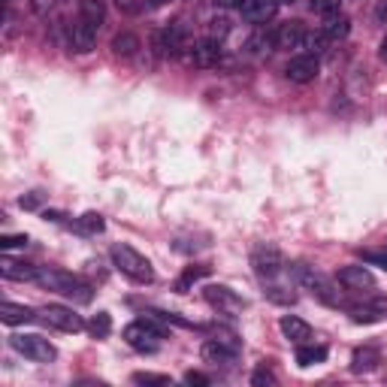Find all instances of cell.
Wrapping results in <instances>:
<instances>
[{"mask_svg":"<svg viewBox=\"0 0 387 387\" xmlns=\"http://www.w3.org/2000/svg\"><path fill=\"white\" fill-rule=\"evenodd\" d=\"M115 6L121 9V12H130V16H133V12H139V0H115Z\"/></svg>","mask_w":387,"mask_h":387,"instance_id":"f35d334b","label":"cell"},{"mask_svg":"<svg viewBox=\"0 0 387 387\" xmlns=\"http://www.w3.org/2000/svg\"><path fill=\"white\" fill-rule=\"evenodd\" d=\"M28 245V236L24 233H6V236H0V248H24Z\"/></svg>","mask_w":387,"mask_h":387,"instance_id":"836d02e7","label":"cell"},{"mask_svg":"<svg viewBox=\"0 0 387 387\" xmlns=\"http://www.w3.org/2000/svg\"><path fill=\"white\" fill-rule=\"evenodd\" d=\"M137 48H142V43H139V36H137V33H130V31L118 33L115 40H112V52H115L118 58H130V55H137Z\"/></svg>","mask_w":387,"mask_h":387,"instance_id":"603a6c76","label":"cell"},{"mask_svg":"<svg viewBox=\"0 0 387 387\" xmlns=\"http://www.w3.org/2000/svg\"><path fill=\"white\" fill-rule=\"evenodd\" d=\"M363 263H369V266H378V270L387 272V242L378 248H366L363 251Z\"/></svg>","mask_w":387,"mask_h":387,"instance_id":"83f0119b","label":"cell"},{"mask_svg":"<svg viewBox=\"0 0 387 387\" xmlns=\"http://www.w3.org/2000/svg\"><path fill=\"white\" fill-rule=\"evenodd\" d=\"M348 314H351V321L354 324H378V321L387 318V299L375 297L369 302H360V306H351Z\"/></svg>","mask_w":387,"mask_h":387,"instance_id":"4fadbf2b","label":"cell"},{"mask_svg":"<svg viewBox=\"0 0 387 387\" xmlns=\"http://www.w3.org/2000/svg\"><path fill=\"white\" fill-rule=\"evenodd\" d=\"M43 321H46L48 327H55V330H60V333H82L85 327H88L73 309H67V306H55V302L43 309Z\"/></svg>","mask_w":387,"mask_h":387,"instance_id":"9c48e42d","label":"cell"},{"mask_svg":"<svg viewBox=\"0 0 387 387\" xmlns=\"http://www.w3.org/2000/svg\"><path fill=\"white\" fill-rule=\"evenodd\" d=\"M318 73H321V64H318V58L309 55V52H302V55H294L287 60V67H285V76L290 82H297V85H309L318 79Z\"/></svg>","mask_w":387,"mask_h":387,"instance_id":"30bf717a","label":"cell"},{"mask_svg":"<svg viewBox=\"0 0 387 387\" xmlns=\"http://www.w3.org/2000/svg\"><path fill=\"white\" fill-rule=\"evenodd\" d=\"M133 384H161V387H166V384H173V381H169V375H154V372H137V375H133Z\"/></svg>","mask_w":387,"mask_h":387,"instance_id":"d6a6232c","label":"cell"},{"mask_svg":"<svg viewBox=\"0 0 387 387\" xmlns=\"http://www.w3.org/2000/svg\"><path fill=\"white\" fill-rule=\"evenodd\" d=\"M266 294V299H272V302H278V306H290L297 297H294V290H287V287H278V285H270L263 290Z\"/></svg>","mask_w":387,"mask_h":387,"instance_id":"4dcf8cb0","label":"cell"},{"mask_svg":"<svg viewBox=\"0 0 387 387\" xmlns=\"http://www.w3.org/2000/svg\"><path fill=\"white\" fill-rule=\"evenodd\" d=\"M378 363H381V354L375 348H357L354 357H351V372L366 375V372H372L375 366H378Z\"/></svg>","mask_w":387,"mask_h":387,"instance_id":"7402d4cb","label":"cell"},{"mask_svg":"<svg viewBox=\"0 0 387 387\" xmlns=\"http://www.w3.org/2000/svg\"><path fill=\"white\" fill-rule=\"evenodd\" d=\"M109 258H112L115 263V270L121 275H127L130 282H137V285H152L154 282V270H152V263L145 254H139L137 248H130V245H112L109 248Z\"/></svg>","mask_w":387,"mask_h":387,"instance_id":"7a4b0ae2","label":"cell"},{"mask_svg":"<svg viewBox=\"0 0 387 387\" xmlns=\"http://www.w3.org/2000/svg\"><path fill=\"white\" fill-rule=\"evenodd\" d=\"M302 40H306V31H302L299 21H282L272 31L275 48H285V52H290V48H302Z\"/></svg>","mask_w":387,"mask_h":387,"instance_id":"5bb4252c","label":"cell"},{"mask_svg":"<svg viewBox=\"0 0 387 387\" xmlns=\"http://www.w3.org/2000/svg\"><path fill=\"white\" fill-rule=\"evenodd\" d=\"M378 58H381L384 64H387V36H384V40H381V46H378Z\"/></svg>","mask_w":387,"mask_h":387,"instance_id":"7bdbcfd3","label":"cell"},{"mask_svg":"<svg viewBox=\"0 0 387 387\" xmlns=\"http://www.w3.org/2000/svg\"><path fill=\"white\" fill-rule=\"evenodd\" d=\"M152 4H154V6H166V4H169V0H152Z\"/></svg>","mask_w":387,"mask_h":387,"instance_id":"f6af8a7d","label":"cell"},{"mask_svg":"<svg viewBox=\"0 0 387 387\" xmlns=\"http://www.w3.org/2000/svg\"><path fill=\"white\" fill-rule=\"evenodd\" d=\"M375 21L387 24V0H378V4H375Z\"/></svg>","mask_w":387,"mask_h":387,"instance_id":"60d3db41","label":"cell"},{"mask_svg":"<svg viewBox=\"0 0 387 387\" xmlns=\"http://www.w3.org/2000/svg\"><path fill=\"white\" fill-rule=\"evenodd\" d=\"M324 360H327V348L324 345H306V342H302L297 348V363H299V366H318V363H324Z\"/></svg>","mask_w":387,"mask_h":387,"instance_id":"cb8c5ba5","label":"cell"},{"mask_svg":"<svg viewBox=\"0 0 387 387\" xmlns=\"http://www.w3.org/2000/svg\"><path fill=\"white\" fill-rule=\"evenodd\" d=\"M36 285H43L48 290H58V294L73 297V299H79V302H88L91 299V285L88 282H82V278L73 275V272L52 270V266H40V272H36Z\"/></svg>","mask_w":387,"mask_h":387,"instance_id":"3957f363","label":"cell"},{"mask_svg":"<svg viewBox=\"0 0 387 387\" xmlns=\"http://www.w3.org/2000/svg\"><path fill=\"white\" fill-rule=\"evenodd\" d=\"M154 48L161 58H176L181 55V48H188V28L185 21H173L169 28L154 33Z\"/></svg>","mask_w":387,"mask_h":387,"instance_id":"ba28073f","label":"cell"},{"mask_svg":"<svg viewBox=\"0 0 387 387\" xmlns=\"http://www.w3.org/2000/svg\"><path fill=\"white\" fill-rule=\"evenodd\" d=\"M46 221H60V212H43Z\"/></svg>","mask_w":387,"mask_h":387,"instance_id":"ee69618b","label":"cell"},{"mask_svg":"<svg viewBox=\"0 0 387 387\" xmlns=\"http://www.w3.org/2000/svg\"><path fill=\"white\" fill-rule=\"evenodd\" d=\"M33 318H36L33 309H28V306H18V302H4V306H0V321H4L6 327L31 324Z\"/></svg>","mask_w":387,"mask_h":387,"instance_id":"44dd1931","label":"cell"},{"mask_svg":"<svg viewBox=\"0 0 387 387\" xmlns=\"http://www.w3.org/2000/svg\"><path fill=\"white\" fill-rule=\"evenodd\" d=\"M336 282L348 287V290H372L375 287V275L366 270V266H342L336 275Z\"/></svg>","mask_w":387,"mask_h":387,"instance_id":"7c38bea8","label":"cell"},{"mask_svg":"<svg viewBox=\"0 0 387 387\" xmlns=\"http://www.w3.org/2000/svg\"><path fill=\"white\" fill-rule=\"evenodd\" d=\"M185 381H188V384H197V387H206V384H209V378H206L203 372H194V369L185 372Z\"/></svg>","mask_w":387,"mask_h":387,"instance_id":"ab89813d","label":"cell"},{"mask_svg":"<svg viewBox=\"0 0 387 387\" xmlns=\"http://www.w3.org/2000/svg\"><path fill=\"white\" fill-rule=\"evenodd\" d=\"M166 336V327L154 321V314H149V318H139V321H130L124 330H121V339L133 348V351H157V345H161V339Z\"/></svg>","mask_w":387,"mask_h":387,"instance_id":"277c9868","label":"cell"},{"mask_svg":"<svg viewBox=\"0 0 387 387\" xmlns=\"http://www.w3.org/2000/svg\"><path fill=\"white\" fill-rule=\"evenodd\" d=\"M36 272H40V266H31L24 260H9V258L0 260V275L6 282H36Z\"/></svg>","mask_w":387,"mask_h":387,"instance_id":"e0dca14e","label":"cell"},{"mask_svg":"<svg viewBox=\"0 0 387 387\" xmlns=\"http://www.w3.org/2000/svg\"><path fill=\"white\" fill-rule=\"evenodd\" d=\"M251 384H254V387H275V384H278V378H275V372H272V369L258 366V369H254V375H251Z\"/></svg>","mask_w":387,"mask_h":387,"instance_id":"1f68e13d","label":"cell"},{"mask_svg":"<svg viewBox=\"0 0 387 387\" xmlns=\"http://www.w3.org/2000/svg\"><path fill=\"white\" fill-rule=\"evenodd\" d=\"M82 16L94 24H103V16H106L103 0H82Z\"/></svg>","mask_w":387,"mask_h":387,"instance_id":"f1b7e54d","label":"cell"},{"mask_svg":"<svg viewBox=\"0 0 387 387\" xmlns=\"http://www.w3.org/2000/svg\"><path fill=\"white\" fill-rule=\"evenodd\" d=\"M339 4L342 0H312V9L324 12V16H330V12H339Z\"/></svg>","mask_w":387,"mask_h":387,"instance_id":"8d00e7d4","label":"cell"},{"mask_svg":"<svg viewBox=\"0 0 387 387\" xmlns=\"http://www.w3.org/2000/svg\"><path fill=\"white\" fill-rule=\"evenodd\" d=\"M278 4H294V0H278Z\"/></svg>","mask_w":387,"mask_h":387,"instance_id":"bcb514c9","label":"cell"},{"mask_svg":"<svg viewBox=\"0 0 387 387\" xmlns=\"http://www.w3.org/2000/svg\"><path fill=\"white\" fill-rule=\"evenodd\" d=\"M227 33H230V21L227 18H212V36L215 40H224Z\"/></svg>","mask_w":387,"mask_h":387,"instance_id":"74e56055","label":"cell"},{"mask_svg":"<svg viewBox=\"0 0 387 387\" xmlns=\"http://www.w3.org/2000/svg\"><path fill=\"white\" fill-rule=\"evenodd\" d=\"M18 206H21V209H28V212L40 209V206H43V194H40V191H31V194H24V197H18Z\"/></svg>","mask_w":387,"mask_h":387,"instance_id":"e575fe53","label":"cell"},{"mask_svg":"<svg viewBox=\"0 0 387 387\" xmlns=\"http://www.w3.org/2000/svg\"><path fill=\"white\" fill-rule=\"evenodd\" d=\"M251 266H254V272H258L260 278H278L285 270V258H282V251H278L275 245H270V242H263V245H258L251 251Z\"/></svg>","mask_w":387,"mask_h":387,"instance_id":"52a82bcc","label":"cell"},{"mask_svg":"<svg viewBox=\"0 0 387 387\" xmlns=\"http://www.w3.org/2000/svg\"><path fill=\"white\" fill-rule=\"evenodd\" d=\"M327 46H330V36H327L324 31H314V33H306V40H302V48H306L309 55H324Z\"/></svg>","mask_w":387,"mask_h":387,"instance_id":"4316f807","label":"cell"},{"mask_svg":"<svg viewBox=\"0 0 387 387\" xmlns=\"http://www.w3.org/2000/svg\"><path fill=\"white\" fill-rule=\"evenodd\" d=\"M203 297H206V302L218 312V314H236L245 309V299H242L236 290H230L227 285H206L203 287Z\"/></svg>","mask_w":387,"mask_h":387,"instance_id":"8992f818","label":"cell"},{"mask_svg":"<svg viewBox=\"0 0 387 387\" xmlns=\"http://www.w3.org/2000/svg\"><path fill=\"white\" fill-rule=\"evenodd\" d=\"M103 227H106V221H103V215H97V212H85L79 218V230H85V233H103Z\"/></svg>","mask_w":387,"mask_h":387,"instance_id":"f546056e","label":"cell"},{"mask_svg":"<svg viewBox=\"0 0 387 387\" xmlns=\"http://www.w3.org/2000/svg\"><path fill=\"white\" fill-rule=\"evenodd\" d=\"M239 357V351L227 348L224 342H218V339H209V342H203V360L212 363V366H233Z\"/></svg>","mask_w":387,"mask_h":387,"instance_id":"2e32d148","label":"cell"},{"mask_svg":"<svg viewBox=\"0 0 387 387\" xmlns=\"http://www.w3.org/2000/svg\"><path fill=\"white\" fill-rule=\"evenodd\" d=\"M206 275H209V266H188V270L179 275L176 290H179V294H185V290H188L194 282H200V278H206Z\"/></svg>","mask_w":387,"mask_h":387,"instance_id":"d4e9b609","label":"cell"},{"mask_svg":"<svg viewBox=\"0 0 387 387\" xmlns=\"http://www.w3.org/2000/svg\"><path fill=\"white\" fill-rule=\"evenodd\" d=\"M215 4L221 6V9H242V6L248 4V0H215Z\"/></svg>","mask_w":387,"mask_h":387,"instance_id":"b9f144b4","label":"cell"},{"mask_svg":"<svg viewBox=\"0 0 387 387\" xmlns=\"http://www.w3.org/2000/svg\"><path fill=\"white\" fill-rule=\"evenodd\" d=\"M9 342H12V348H16L18 354H24V357L33 360V363H52L58 357L55 345L48 342V339L36 336V333H16Z\"/></svg>","mask_w":387,"mask_h":387,"instance_id":"5b68a950","label":"cell"},{"mask_svg":"<svg viewBox=\"0 0 387 387\" xmlns=\"http://www.w3.org/2000/svg\"><path fill=\"white\" fill-rule=\"evenodd\" d=\"M88 333L94 339H106L109 333H112V318H109V312H97L94 318L88 321Z\"/></svg>","mask_w":387,"mask_h":387,"instance_id":"484cf974","label":"cell"},{"mask_svg":"<svg viewBox=\"0 0 387 387\" xmlns=\"http://www.w3.org/2000/svg\"><path fill=\"white\" fill-rule=\"evenodd\" d=\"M215 339H218V342H224L227 348L242 351V342H239V336H236V333H230V330H215Z\"/></svg>","mask_w":387,"mask_h":387,"instance_id":"d590c367","label":"cell"},{"mask_svg":"<svg viewBox=\"0 0 387 387\" xmlns=\"http://www.w3.org/2000/svg\"><path fill=\"white\" fill-rule=\"evenodd\" d=\"M191 58H194V64H197V67H215L218 60H221V40H215V36H206V40L194 43Z\"/></svg>","mask_w":387,"mask_h":387,"instance_id":"9a60e30c","label":"cell"},{"mask_svg":"<svg viewBox=\"0 0 387 387\" xmlns=\"http://www.w3.org/2000/svg\"><path fill=\"white\" fill-rule=\"evenodd\" d=\"M278 327H282V336L294 345H302V342H309L312 339V327L302 318H297V314H285V318L278 321Z\"/></svg>","mask_w":387,"mask_h":387,"instance_id":"ac0fdd59","label":"cell"},{"mask_svg":"<svg viewBox=\"0 0 387 387\" xmlns=\"http://www.w3.org/2000/svg\"><path fill=\"white\" fill-rule=\"evenodd\" d=\"M97 31H100V24H94V21L85 18V16H79V21L73 24V31H70V46L76 48V52L88 55L91 48L97 46Z\"/></svg>","mask_w":387,"mask_h":387,"instance_id":"8fae6325","label":"cell"},{"mask_svg":"<svg viewBox=\"0 0 387 387\" xmlns=\"http://www.w3.org/2000/svg\"><path fill=\"white\" fill-rule=\"evenodd\" d=\"M290 272H294L297 285H302L314 299H321L324 306H342V294L336 290V282H333V278H327L324 272H318L314 266L294 263V266H290Z\"/></svg>","mask_w":387,"mask_h":387,"instance_id":"6da1fadb","label":"cell"},{"mask_svg":"<svg viewBox=\"0 0 387 387\" xmlns=\"http://www.w3.org/2000/svg\"><path fill=\"white\" fill-rule=\"evenodd\" d=\"M278 9V0H248L242 6V16H245L251 24H266Z\"/></svg>","mask_w":387,"mask_h":387,"instance_id":"d6986e66","label":"cell"},{"mask_svg":"<svg viewBox=\"0 0 387 387\" xmlns=\"http://www.w3.org/2000/svg\"><path fill=\"white\" fill-rule=\"evenodd\" d=\"M321 31L330 36V40H345V36L351 33V18L345 16V12H330V16H324Z\"/></svg>","mask_w":387,"mask_h":387,"instance_id":"ffe728a7","label":"cell"}]
</instances>
